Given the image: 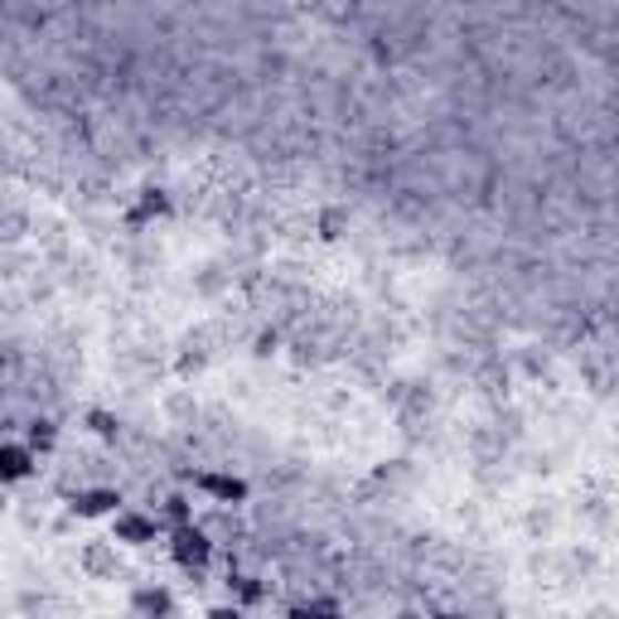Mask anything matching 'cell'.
I'll list each match as a JSON object with an SVG mask.
<instances>
[{
    "instance_id": "14",
    "label": "cell",
    "mask_w": 619,
    "mask_h": 619,
    "mask_svg": "<svg viewBox=\"0 0 619 619\" xmlns=\"http://www.w3.org/2000/svg\"><path fill=\"white\" fill-rule=\"evenodd\" d=\"M243 600H247V605L261 600V586H257V581H243Z\"/></svg>"
},
{
    "instance_id": "8",
    "label": "cell",
    "mask_w": 619,
    "mask_h": 619,
    "mask_svg": "<svg viewBox=\"0 0 619 619\" xmlns=\"http://www.w3.org/2000/svg\"><path fill=\"white\" fill-rule=\"evenodd\" d=\"M189 523H194V504L184 494H169L165 508H161V528L175 533V528H189Z\"/></svg>"
},
{
    "instance_id": "2",
    "label": "cell",
    "mask_w": 619,
    "mask_h": 619,
    "mask_svg": "<svg viewBox=\"0 0 619 619\" xmlns=\"http://www.w3.org/2000/svg\"><path fill=\"white\" fill-rule=\"evenodd\" d=\"M194 489H199L204 498H214V504H223V508H243L247 498H252V484L233 470H199L194 474Z\"/></svg>"
},
{
    "instance_id": "12",
    "label": "cell",
    "mask_w": 619,
    "mask_h": 619,
    "mask_svg": "<svg viewBox=\"0 0 619 619\" xmlns=\"http://www.w3.org/2000/svg\"><path fill=\"white\" fill-rule=\"evenodd\" d=\"M344 208H329V214L320 218V237H329V243H334V237H339V228H344Z\"/></svg>"
},
{
    "instance_id": "6",
    "label": "cell",
    "mask_w": 619,
    "mask_h": 619,
    "mask_svg": "<svg viewBox=\"0 0 619 619\" xmlns=\"http://www.w3.org/2000/svg\"><path fill=\"white\" fill-rule=\"evenodd\" d=\"M73 513L78 518H116V513H122V489H83V494H73Z\"/></svg>"
},
{
    "instance_id": "1",
    "label": "cell",
    "mask_w": 619,
    "mask_h": 619,
    "mask_svg": "<svg viewBox=\"0 0 619 619\" xmlns=\"http://www.w3.org/2000/svg\"><path fill=\"white\" fill-rule=\"evenodd\" d=\"M169 557H175L179 571H208V561H214V537H208L199 523H189V528H175L169 533Z\"/></svg>"
},
{
    "instance_id": "9",
    "label": "cell",
    "mask_w": 619,
    "mask_h": 619,
    "mask_svg": "<svg viewBox=\"0 0 619 619\" xmlns=\"http://www.w3.org/2000/svg\"><path fill=\"white\" fill-rule=\"evenodd\" d=\"M165 214H169V194H165V189H141V204L131 208V223L165 218Z\"/></svg>"
},
{
    "instance_id": "13",
    "label": "cell",
    "mask_w": 619,
    "mask_h": 619,
    "mask_svg": "<svg viewBox=\"0 0 619 619\" xmlns=\"http://www.w3.org/2000/svg\"><path fill=\"white\" fill-rule=\"evenodd\" d=\"M204 619H243V605H214Z\"/></svg>"
},
{
    "instance_id": "7",
    "label": "cell",
    "mask_w": 619,
    "mask_h": 619,
    "mask_svg": "<svg viewBox=\"0 0 619 619\" xmlns=\"http://www.w3.org/2000/svg\"><path fill=\"white\" fill-rule=\"evenodd\" d=\"M131 610H136V619H169L175 615V596L165 586H136L131 590Z\"/></svg>"
},
{
    "instance_id": "3",
    "label": "cell",
    "mask_w": 619,
    "mask_h": 619,
    "mask_svg": "<svg viewBox=\"0 0 619 619\" xmlns=\"http://www.w3.org/2000/svg\"><path fill=\"white\" fill-rule=\"evenodd\" d=\"M161 533H165L161 518H155V513H141V508H122L112 518V543L116 547H151Z\"/></svg>"
},
{
    "instance_id": "11",
    "label": "cell",
    "mask_w": 619,
    "mask_h": 619,
    "mask_svg": "<svg viewBox=\"0 0 619 619\" xmlns=\"http://www.w3.org/2000/svg\"><path fill=\"white\" fill-rule=\"evenodd\" d=\"M24 445H30V451H49V445H54V421H34Z\"/></svg>"
},
{
    "instance_id": "10",
    "label": "cell",
    "mask_w": 619,
    "mask_h": 619,
    "mask_svg": "<svg viewBox=\"0 0 619 619\" xmlns=\"http://www.w3.org/2000/svg\"><path fill=\"white\" fill-rule=\"evenodd\" d=\"M87 426H92V436H102V441H116V416L112 412H87Z\"/></svg>"
},
{
    "instance_id": "15",
    "label": "cell",
    "mask_w": 619,
    "mask_h": 619,
    "mask_svg": "<svg viewBox=\"0 0 619 619\" xmlns=\"http://www.w3.org/2000/svg\"><path fill=\"white\" fill-rule=\"evenodd\" d=\"M431 619H465V615H460V610H441V615H431Z\"/></svg>"
},
{
    "instance_id": "5",
    "label": "cell",
    "mask_w": 619,
    "mask_h": 619,
    "mask_svg": "<svg viewBox=\"0 0 619 619\" xmlns=\"http://www.w3.org/2000/svg\"><path fill=\"white\" fill-rule=\"evenodd\" d=\"M78 566H83L87 581H116V571H122L116 543H87L83 551H78Z\"/></svg>"
},
{
    "instance_id": "4",
    "label": "cell",
    "mask_w": 619,
    "mask_h": 619,
    "mask_svg": "<svg viewBox=\"0 0 619 619\" xmlns=\"http://www.w3.org/2000/svg\"><path fill=\"white\" fill-rule=\"evenodd\" d=\"M39 470V455L24 441H0V484H24Z\"/></svg>"
}]
</instances>
